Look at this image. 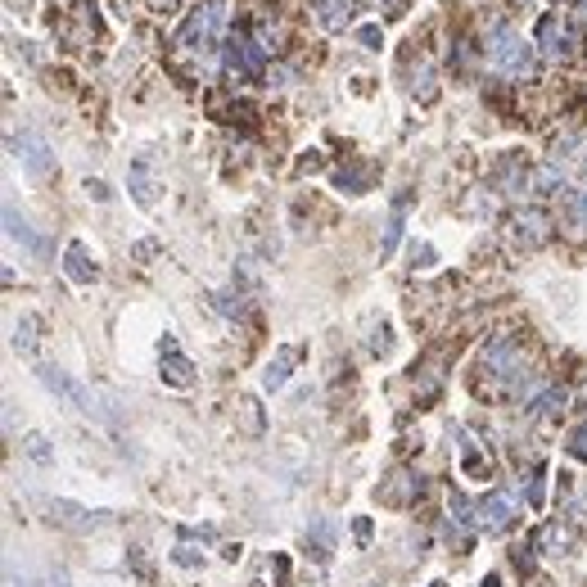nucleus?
<instances>
[{"label": "nucleus", "instance_id": "2", "mask_svg": "<svg viewBox=\"0 0 587 587\" xmlns=\"http://www.w3.org/2000/svg\"><path fill=\"white\" fill-rule=\"evenodd\" d=\"M222 23H227V10H222V0H208V5H199L186 28L177 32V45L181 50H212L217 37H222Z\"/></svg>", "mask_w": 587, "mask_h": 587}, {"label": "nucleus", "instance_id": "15", "mask_svg": "<svg viewBox=\"0 0 587 587\" xmlns=\"http://www.w3.org/2000/svg\"><path fill=\"white\" fill-rule=\"evenodd\" d=\"M14 330H19V335H14V348H19V352H32V348H37V330H41V321L28 312V317H23Z\"/></svg>", "mask_w": 587, "mask_h": 587}, {"label": "nucleus", "instance_id": "16", "mask_svg": "<svg viewBox=\"0 0 587 587\" xmlns=\"http://www.w3.org/2000/svg\"><path fill=\"white\" fill-rule=\"evenodd\" d=\"M402 208H407V194H398V212H393V222H389V231H384V258L398 249V240H402Z\"/></svg>", "mask_w": 587, "mask_h": 587}, {"label": "nucleus", "instance_id": "13", "mask_svg": "<svg viewBox=\"0 0 587 587\" xmlns=\"http://www.w3.org/2000/svg\"><path fill=\"white\" fill-rule=\"evenodd\" d=\"M317 23L326 32H343L352 23V0H317Z\"/></svg>", "mask_w": 587, "mask_h": 587}, {"label": "nucleus", "instance_id": "27", "mask_svg": "<svg viewBox=\"0 0 587 587\" xmlns=\"http://www.w3.org/2000/svg\"><path fill=\"white\" fill-rule=\"evenodd\" d=\"M429 258H434V249H429V244H420V249H416V267H429Z\"/></svg>", "mask_w": 587, "mask_h": 587}, {"label": "nucleus", "instance_id": "18", "mask_svg": "<svg viewBox=\"0 0 587 587\" xmlns=\"http://www.w3.org/2000/svg\"><path fill=\"white\" fill-rule=\"evenodd\" d=\"M569 452H574V457H583V461H587V425H578V429H574V434H569Z\"/></svg>", "mask_w": 587, "mask_h": 587}, {"label": "nucleus", "instance_id": "19", "mask_svg": "<svg viewBox=\"0 0 587 587\" xmlns=\"http://www.w3.org/2000/svg\"><path fill=\"white\" fill-rule=\"evenodd\" d=\"M308 538H317V556L326 560V556H330V525H317Z\"/></svg>", "mask_w": 587, "mask_h": 587}, {"label": "nucleus", "instance_id": "24", "mask_svg": "<svg viewBox=\"0 0 587 587\" xmlns=\"http://www.w3.org/2000/svg\"><path fill=\"white\" fill-rule=\"evenodd\" d=\"M271 574L285 583V578H289V556H271Z\"/></svg>", "mask_w": 587, "mask_h": 587}, {"label": "nucleus", "instance_id": "11", "mask_svg": "<svg viewBox=\"0 0 587 587\" xmlns=\"http://www.w3.org/2000/svg\"><path fill=\"white\" fill-rule=\"evenodd\" d=\"M63 271H68V280H78V285H95V276H100V267L91 262V253H87L82 240H72L63 249Z\"/></svg>", "mask_w": 587, "mask_h": 587}, {"label": "nucleus", "instance_id": "6", "mask_svg": "<svg viewBox=\"0 0 587 587\" xmlns=\"http://www.w3.org/2000/svg\"><path fill=\"white\" fill-rule=\"evenodd\" d=\"M37 376H41V384H45V389H54L59 398H68V402H72V407H78V411H87V416H100V407H95V398H91V393H87V389H82L78 380H72V376H63V371H54V366H41V371H37Z\"/></svg>", "mask_w": 587, "mask_h": 587}, {"label": "nucleus", "instance_id": "20", "mask_svg": "<svg viewBox=\"0 0 587 587\" xmlns=\"http://www.w3.org/2000/svg\"><path fill=\"white\" fill-rule=\"evenodd\" d=\"M28 452L37 461H50V448H45V434H28Z\"/></svg>", "mask_w": 587, "mask_h": 587}, {"label": "nucleus", "instance_id": "14", "mask_svg": "<svg viewBox=\"0 0 587 587\" xmlns=\"http://www.w3.org/2000/svg\"><path fill=\"white\" fill-rule=\"evenodd\" d=\"M510 227H516L520 244H542L547 240V222H542L538 212H516V222H510Z\"/></svg>", "mask_w": 587, "mask_h": 587}, {"label": "nucleus", "instance_id": "26", "mask_svg": "<svg viewBox=\"0 0 587 587\" xmlns=\"http://www.w3.org/2000/svg\"><path fill=\"white\" fill-rule=\"evenodd\" d=\"M87 190H91L95 199H109V186H104V181H87Z\"/></svg>", "mask_w": 587, "mask_h": 587}, {"label": "nucleus", "instance_id": "17", "mask_svg": "<svg viewBox=\"0 0 587 587\" xmlns=\"http://www.w3.org/2000/svg\"><path fill=\"white\" fill-rule=\"evenodd\" d=\"M542 466H533L529 470V484H525V497H529V510H542Z\"/></svg>", "mask_w": 587, "mask_h": 587}, {"label": "nucleus", "instance_id": "7", "mask_svg": "<svg viewBox=\"0 0 587 587\" xmlns=\"http://www.w3.org/2000/svg\"><path fill=\"white\" fill-rule=\"evenodd\" d=\"M538 45H542L547 59H565L574 50V28L565 23V14H547L538 23Z\"/></svg>", "mask_w": 587, "mask_h": 587}, {"label": "nucleus", "instance_id": "1", "mask_svg": "<svg viewBox=\"0 0 587 587\" xmlns=\"http://www.w3.org/2000/svg\"><path fill=\"white\" fill-rule=\"evenodd\" d=\"M488 63H492V72H501V78H529L533 72V45L510 23H497L492 37H488Z\"/></svg>", "mask_w": 587, "mask_h": 587}, {"label": "nucleus", "instance_id": "21", "mask_svg": "<svg viewBox=\"0 0 587 587\" xmlns=\"http://www.w3.org/2000/svg\"><path fill=\"white\" fill-rule=\"evenodd\" d=\"M569 212H574V217H578V227H587V190H583V194H574V199H569Z\"/></svg>", "mask_w": 587, "mask_h": 587}, {"label": "nucleus", "instance_id": "5", "mask_svg": "<svg viewBox=\"0 0 587 587\" xmlns=\"http://www.w3.org/2000/svg\"><path fill=\"white\" fill-rule=\"evenodd\" d=\"M54 510V525H63V529H72V533H95V529H104L113 516L109 510H91V506H78V501H54L50 506Z\"/></svg>", "mask_w": 587, "mask_h": 587}, {"label": "nucleus", "instance_id": "9", "mask_svg": "<svg viewBox=\"0 0 587 587\" xmlns=\"http://www.w3.org/2000/svg\"><path fill=\"white\" fill-rule=\"evenodd\" d=\"M163 384H172V389L194 384V361L177 348V339H163Z\"/></svg>", "mask_w": 587, "mask_h": 587}, {"label": "nucleus", "instance_id": "8", "mask_svg": "<svg viewBox=\"0 0 587 587\" xmlns=\"http://www.w3.org/2000/svg\"><path fill=\"white\" fill-rule=\"evenodd\" d=\"M14 150H19V159H23V168H28L32 177H50L54 159H50V145H45L37 131H23V136L14 140Z\"/></svg>", "mask_w": 587, "mask_h": 587}, {"label": "nucleus", "instance_id": "28", "mask_svg": "<svg viewBox=\"0 0 587 587\" xmlns=\"http://www.w3.org/2000/svg\"><path fill=\"white\" fill-rule=\"evenodd\" d=\"M484 587H501V578H497V574H488V578H484Z\"/></svg>", "mask_w": 587, "mask_h": 587}, {"label": "nucleus", "instance_id": "29", "mask_svg": "<svg viewBox=\"0 0 587 587\" xmlns=\"http://www.w3.org/2000/svg\"><path fill=\"white\" fill-rule=\"evenodd\" d=\"M429 587H448V583H429Z\"/></svg>", "mask_w": 587, "mask_h": 587}, {"label": "nucleus", "instance_id": "3", "mask_svg": "<svg viewBox=\"0 0 587 587\" xmlns=\"http://www.w3.org/2000/svg\"><path fill=\"white\" fill-rule=\"evenodd\" d=\"M516 516H520V501L506 488H492L475 501V529H484V533H506L516 525Z\"/></svg>", "mask_w": 587, "mask_h": 587}, {"label": "nucleus", "instance_id": "23", "mask_svg": "<svg viewBox=\"0 0 587 587\" xmlns=\"http://www.w3.org/2000/svg\"><path fill=\"white\" fill-rule=\"evenodd\" d=\"M357 41H361L366 50H376V45H380V28H361V32H357Z\"/></svg>", "mask_w": 587, "mask_h": 587}, {"label": "nucleus", "instance_id": "22", "mask_svg": "<svg viewBox=\"0 0 587 587\" xmlns=\"http://www.w3.org/2000/svg\"><path fill=\"white\" fill-rule=\"evenodd\" d=\"M172 560H177V565H199L203 556H199L194 547H177V551H172Z\"/></svg>", "mask_w": 587, "mask_h": 587}, {"label": "nucleus", "instance_id": "4", "mask_svg": "<svg viewBox=\"0 0 587 587\" xmlns=\"http://www.w3.org/2000/svg\"><path fill=\"white\" fill-rule=\"evenodd\" d=\"M262 50H267V45H258L253 37L236 32L231 45H227V72H231L236 82H258L262 68H267V54H262Z\"/></svg>", "mask_w": 587, "mask_h": 587}, {"label": "nucleus", "instance_id": "10", "mask_svg": "<svg viewBox=\"0 0 587 587\" xmlns=\"http://www.w3.org/2000/svg\"><path fill=\"white\" fill-rule=\"evenodd\" d=\"M294 366H299V348H294V343L276 348V357L267 361V371H262V389H267V393L285 389V384H289V376H294Z\"/></svg>", "mask_w": 587, "mask_h": 587}, {"label": "nucleus", "instance_id": "25", "mask_svg": "<svg viewBox=\"0 0 587 587\" xmlns=\"http://www.w3.org/2000/svg\"><path fill=\"white\" fill-rule=\"evenodd\" d=\"M352 533L366 542V538H371V520H366V516H357V520H352Z\"/></svg>", "mask_w": 587, "mask_h": 587}, {"label": "nucleus", "instance_id": "12", "mask_svg": "<svg viewBox=\"0 0 587 587\" xmlns=\"http://www.w3.org/2000/svg\"><path fill=\"white\" fill-rule=\"evenodd\" d=\"M127 186H131V194H136V203H140V208H154V199H159V186H154V177H150V163H145V159H136V163L127 168Z\"/></svg>", "mask_w": 587, "mask_h": 587}]
</instances>
